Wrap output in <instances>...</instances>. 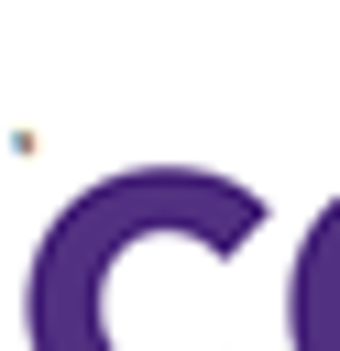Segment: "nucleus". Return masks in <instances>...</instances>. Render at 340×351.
Returning a JSON list of instances; mask_svg holds the SVG:
<instances>
[{
	"instance_id": "nucleus-1",
	"label": "nucleus",
	"mask_w": 340,
	"mask_h": 351,
	"mask_svg": "<svg viewBox=\"0 0 340 351\" xmlns=\"http://www.w3.org/2000/svg\"><path fill=\"white\" fill-rule=\"evenodd\" d=\"M263 230V197L197 165H132L55 208L22 274V351H197L175 340L165 274L230 263Z\"/></svg>"
}]
</instances>
